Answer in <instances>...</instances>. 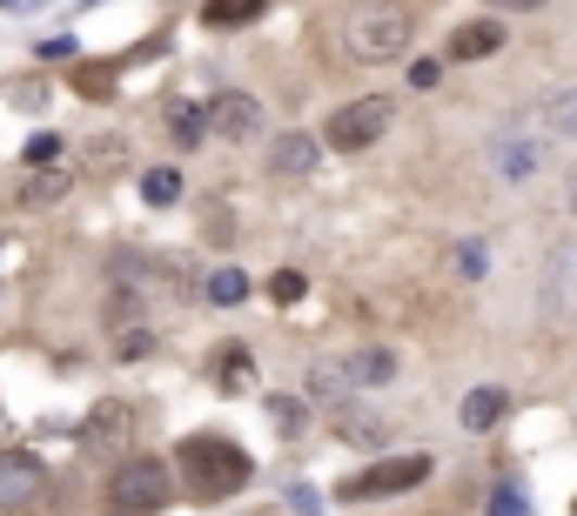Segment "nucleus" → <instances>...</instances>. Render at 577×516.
<instances>
[{
    "instance_id": "nucleus-33",
    "label": "nucleus",
    "mask_w": 577,
    "mask_h": 516,
    "mask_svg": "<svg viewBox=\"0 0 577 516\" xmlns=\"http://www.w3.org/2000/svg\"><path fill=\"white\" fill-rule=\"evenodd\" d=\"M564 202H570V215H577V175H570V181H564Z\"/></svg>"
},
{
    "instance_id": "nucleus-12",
    "label": "nucleus",
    "mask_w": 577,
    "mask_h": 516,
    "mask_svg": "<svg viewBox=\"0 0 577 516\" xmlns=\"http://www.w3.org/2000/svg\"><path fill=\"white\" fill-rule=\"evenodd\" d=\"M268 168L276 175H316V135H283L268 148Z\"/></svg>"
},
{
    "instance_id": "nucleus-32",
    "label": "nucleus",
    "mask_w": 577,
    "mask_h": 516,
    "mask_svg": "<svg viewBox=\"0 0 577 516\" xmlns=\"http://www.w3.org/2000/svg\"><path fill=\"white\" fill-rule=\"evenodd\" d=\"M497 14H530V8H544V0H490Z\"/></svg>"
},
{
    "instance_id": "nucleus-2",
    "label": "nucleus",
    "mask_w": 577,
    "mask_h": 516,
    "mask_svg": "<svg viewBox=\"0 0 577 516\" xmlns=\"http://www.w3.org/2000/svg\"><path fill=\"white\" fill-rule=\"evenodd\" d=\"M416 34V14L410 0H350L342 8V54L350 61H397Z\"/></svg>"
},
{
    "instance_id": "nucleus-13",
    "label": "nucleus",
    "mask_w": 577,
    "mask_h": 516,
    "mask_svg": "<svg viewBox=\"0 0 577 516\" xmlns=\"http://www.w3.org/2000/svg\"><path fill=\"white\" fill-rule=\"evenodd\" d=\"M342 369H350L356 389H376L397 376V349H356V355H342Z\"/></svg>"
},
{
    "instance_id": "nucleus-29",
    "label": "nucleus",
    "mask_w": 577,
    "mask_h": 516,
    "mask_svg": "<svg viewBox=\"0 0 577 516\" xmlns=\"http://www.w3.org/2000/svg\"><path fill=\"white\" fill-rule=\"evenodd\" d=\"M108 168H122V141H101L95 148V175H108Z\"/></svg>"
},
{
    "instance_id": "nucleus-34",
    "label": "nucleus",
    "mask_w": 577,
    "mask_h": 516,
    "mask_svg": "<svg viewBox=\"0 0 577 516\" xmlns=\"http://www.w3.org/2000/svg\"><path fill=\"white\" fill-rule=\"evenodd\" d=\"M0 8H41V0H0Z\"/></svg>"
},
{
    "instance_id": "nucleus-26",
    "label": "nucleus",
    "mask_w": 577,
    "mask_h": 516,
    "mask_svg": "<svg viewBox=\"0 0 577 516\" xmlns=\"http://www.w3.org/2000/svg\"><path fill=\"white\" fill-rule=\"evenodd\" d=\"M249 376V349H222V382H242Z\"/></svg>"
},
{
    "instance_id": "nucleus-36",
    "label": "nucleus",
    "mask_w": 577,
    "mask_h": 516,
    "mask_svg": "<svg viewBox=\"0 0 577 516\" xmlns=\"http://www.w3.org/2000/svg\"><path fill=\"white\" fill-rule=\"evenodd\" d=\"M570 309H577V295H570Z\"/></svg>"
},
{
    "instance_id": "nucleus-16",
    "label": "nucleus",
    "mask_w": 577,
    "mask_h": 516,
    "mask_svg": "<svg viewBox=\"0 0 577 516\" xmlns=\"http://www.w3.org/2000/svg\"><path fill=\"white\" fill-rule=\"evenodd\" d=\"M141 202H148V209H175V202H181V175H175V168H148V175H141Z\"/></svg>"
},
{
    "instance_id": "nucleus-35",
    "label": "nucleus",
    "mask_w": 577,
    "mask_h": 516,
    "mask_svg": "<svg viewBox=\"0 0 577 516\" xmlns=\"http://www.w3.org/2000/svg\"><path fill=\"white\" fill-rule=\"evenodd\" d=\"M81 8H101V0H81Z\"/></svg>"
},
{
    "instance_id": "nucleus-3",
    "label": "nucleus",
    "mask_w": 577,
    "mask_h": 516,
    "mask_svg": "<svg viewBox=\"0 0 577 516\" xmlns=\"http://www.w3.org/2000/svg\"><path fill=\"white\" fill-rule=\"evenodd\" d=\"M108 503L122 509V516H155L175 503V463L162 456H122L108 476Z\"/></svg>"
},
{
    "instance_id": "nucleus-4",
    "label": "nucleus",
    "mask_w": 577,
    "mask_h": 516,
    "mask_svg": "<svg viewBox=\"0 0 577 516\" xmlns=\"http://www.w3.org/2000/svg\"><path fill=\"white\" fill-rule=\"evenodd\" d=\"M430 469H437V456H430V450H403V456H382V463L356 469L350 483H342V496H350V503H369V496H403V490H416V483H430Z\"/></svg>"
},
{
    "instance_id": "nucleus-6",
    "label": "nucleus",
    "mask_w": 577,
    "mask_h": 516,
    "mask_svg": "<svg viewBox=\"0 0 577 516\" xmlns=\"http://www.w3.org/2000/svg\"><path fill=\"white\" fill-rule=\"evenodd\" d=\"M202 122H209V135H222V141H262V101L242 95V88H222V95H209Z\"/></svg>"
},
{
    "instance_id": "nucleus-28",
    "label": "nucleus",
    "mask_w": 577,
    "mask_h": 516,
    "mask_svg": "<svg viewBox=\"0 0 577 516\" xmlns=\"http://www.w3.org/2000/svg\"><path fill=\"white\" fill-rule=\"evenodd\" d=\"M437 74H443L437 61H410V88H437Z\"/></svg>"
},
{
    "instance_id": "nucleus-8",
    "label": "nucleus",
    "mask_w": 577,
    "mask_h": 516,
    "mask_svg": "<svg viewBox=\"0 0 577 516\" xmlns=\"http://www.w3.org/2000/svg\"><path fill=\"white\" fill-rule=\"evenodd\" d=\"M350 369H342V363H310V369H302V395H310V403L316 410H336V403H350Z\"/></svg>"
},
{
    "instance_id": "nucleus-20",
    "label": "nucleus",
    "mask_w": 577,
    "mask_h": 516,
    "mask_svg": "<svg viewBox=\"0 0 577 516\" xmlns=\"http://www.w3.org/2000/svg\"><path fill=\"white\" fill-rule=\"evenodd\" d=\"M262 410L276 416V429H283V436H302V423H310V416H302V403H296V395H268Z\"/></svg>"
},
{
    "instance_id": "nucleus-18",
    "label": "nucleus",
    "mask_w": 577,
    "mask_h": 516,
    "mask_svg": "<svg viewBox=\"0 0 577 516\" xmlns=\"http://www.w3.org/2000/svg\"><path fill=\"white\" fill-rule=\"evenodd\" d=\"M168 128H175V141H181V148H202V135H209L202 108H181V101L168 108Z\"/></svg>"
},
{
    "instance_id": "nucleus-14",
    "label": "nucleus",
    "mask_w": 577,
    "mask_h": 516,
    "mask_svg": "<svg viewBox=\"0 0 577 516\" xmlns=\"http://www.w3.org/2000/svg\"><path fill=\"white\" fill-rule=\"evenodd\" d=\"M336 429H342V443H356V450H369V443H382V416H356L350 403H336Z\"/></svg>"
},
{
    "instance_id": "nucleus-27",
    "label": "nucleus",
    "mask_w": 577,
    "mask_h": 516,
    "mask_svg": "<svg viewBox=\"0 0 577 516\" xmlns=\"http://www.w3.org/2000/svg\"><path fill=\"white\" fill-rule=\"evenodd\" d=\"M456 268H464V275H484V268H490L484 242H464V249H456Z\"/></svg>"
},
{
    "instance_id": "nucleus-30",
    "label": "nucleus",
    "mask_w": 577,
    "mask_h": 516,
    "mask_svg": "<svg viewBox=\"0 0 577 516\" xmlns=\"http://www.w3.org/2000/svg\"><path fill=\"white\" fill-rule=\"evenodd\" d=\"M41 61H74V41H67V34H54V41H41Z\"/></svg>"
},
{
    "instance_id": "nucleus-31",
    "label": "nucleus",
    "mask_w": 577,
    "mask_h": 516,
    "mask_svg": "<svg viewBox=\"0 0 577 516\" xmlns=\"http://www.w3.org/2000/svg\"><path fill=\"white\" fill-rule=\"evenodd\" d=\"M289 503H296V509H323V496H316L310 483H296V490H289Z\"/></svg>"
},
{
    "instance_id": "nucleus-21",
    "label": "nucleus",
    "mask_w": 577,
    "mask_h": 516,
    "mask_svg": "<svg viewBox=\"0 0 577 516\" xmlns=\"http://www.w3.org/2000/svg\"><path fill=\"white\" fill-rule=\"evenodd\" d=\"M544 122H551L557 135H577V88H564V95L544 108Z\"/></svg>"
},
{
    "instance_id": "nucleus-7",
    "label": "nucleus",
    "mask_w": 577,
    "mask_h": 516,
    "mask_svg": "<svg viewBox=\"0 0 577 516\" xmlns=\"http://www.w3.org/2000/svg\"><path fill=\"white\" fill-rule=\"evenodd\" d=\"M48 483V463L34 456V450H0V509H21L34 503Z\"/></svg>"
},
{
    "instance_id": "nucleus-19",
    "label": "nucleus",
    "mask_w": 577,
    "mask_h": 516,
    "mask_svg": "<svg viewBox=\"0 0 577 516\" xmlns=\"http://www.w3.org/2000/svg\"><path fill=\"white\" fill-rule=\"evenodd\" d=\"M114 74H122L114 61H101V67H81V74H74V88H81L88 101H108V95H114Z\"/></svg>"
},
{
    "instance_id": "nucleus-11",
    "label": "nucleus",
    "mask_w": 577,
    "mask_h": 516,
    "mask_svg": "<svg viewBox=\"0 0 577 516\" xmlns=\"http://www.w3.org/2000/svg\"><path fill=\"white\" fill-rule=\"evenodd\" d=\"M128 423H135V416H128L122 403H101V410L88 416V429H81V443H88V450H122V443H128Z\"/></svg>"
},
{
    "instance_id": "nucleus-1",
    "label": "nucleus",
    "mask_w": 577,
    "mask_h": 516,
    "mask_svg": "<svg viewBox=\"0 0 577 516\" xmlns=\"http://www.w3.org/2000/svg\"><path fill=\"white\" fill-rule=\"evenodd\" d=\"M175 469H181V490L196 503H228L255 483V463L236 436H215V429H196L175 443Z\"/></svg>"
},
{
    "instance_id": "nucleus-10",
    "label": "nucleus",
    "mask_w": 577,
    "mask_h": 516,
    "mask_svg": "<svg viewBox=\"0 0 577 516\" xmlns=\"http://www.w3.org/2000/svg\"><path fill=\"white\" fill-rule=\"evenodd\" d=\"M504 410H511V395H504V389H471L464 403H456V423H464L471 436H484V429L504 423Z\"/></svg>"
},
{
    "instance_id": "nucleus-5",
    "label": "nucleus",
    "mask_w": 577,
    "mask_h": 516,
    "mask_svg": "<svg viewBox=\"0 0 577 516\" xmlns=\"http://www.w3.org/2000/svg\"><path fill=\"white\" fill-rule=\"evenodd\" d=\"M390 122H397V101H390V95H363V101H350V108L329 114V122H323V141H329L336 154H356V148H369V141L390 135Z\"/></svg>"
},
{
    "instance_id": "nucleus-23",
    "label": "nucleus",
    "mask_w": 577,
    "mask_h": 516,
    "mask_svg": "<svg viewBox=\"0 0 577 516\" xmlns=\"http://www.w3.org/2000/svg\"><path fill=\"white\" fill-rule=\"evenodd\" d=\"M268 295H276V302L289 309V302H302V295H310V282H302L296 268H283V275H268Z\"/></svg>"
},
{
    "instance_id": "nucleus-22",
    "label": "nucleus",
    "mask_w": 577,
    "mask_h": 516,
    "mask_svg": "<svg viewBox=\"0 0 577 516\" xmlns=\"http://www.w3.org/2000/svg\"><path fill=\"white\" fill-rule=\"evenodd\" d=\"M490 516H530V490L524 483H504V490L490 496Z\"/></svg>"
},
{
    "instance_id": "nucleus-15",
    "label": "nucleus",
    "mask_w": 577,
    "mask_h": 516,
    "mask_svg": "<svg viewBox=\"0 0 577 516\" xmlns=\"http://www.w3.org/2000/svg\"><path fill=\"white\" fill-rule=\"evenodd\" d=\"M262 8H268V0H209L202 21L209 27H249V21H262Z\"/></svg>"
},
{
    "instance_id": "nucleus-24",
    "label": "nucleus",
    "mask_w": 577,
    "mask_h": 516,
    "mask_svg": "<svg viewBox=\"0 0 577 516\" xmlns=\"http://www.w3.org/2000/svg\"><path fill=\"white\" fill-rule=\"evenodd\" d=\"M61 194H67V175H54V168L27 181V202H61Z\"/></svg>"
},
{
    "instance_id": "nucleus-17",
    "label": "nucleus",
    "mask_w": 577,
    "mask_h": 516,
    "mask_svg": "<svg viewBox=\"0 0 577 516\" xmlns=\"http://www.w3.org/2000/svg\"><path fill=\"white\" fill-rule=\"evenodd\" d=\"M242 295H249V275H242V268H215V275H209V302H215V309H236Z\"/></svg>"
},
{
    "instance_id": "nucleus-9",
    "label": "nucleus",
    "mask_w": 577,
    "mask_h": 516,
    "mask_svg": "<svg viewBox=\"0 0 577 516\" xmlns=\"http://www.w3.org/2000/svg\"><path fill=\"white\" fill-rule=\"evenodd\" d=\"M497 48H504V27L497 21H464L450 34V61H490Z\"/></svg>"
},
{
    "instance_id": "nucleus-25",
    "label": "nucleus",
    "mask_w": 577,
    "mask_h": 516,
    "mask_svg": "<svg viewBox=\"0 0 577 516\" xmlns=\"http://www.w3.org/2000/svg\"><path fill=\"white\" fill-rule=\"evenodd\" d=\"M27 162H34V168H54V162H61V135H34V141H27Z\"/></svg>"
}]
</instances>
